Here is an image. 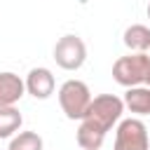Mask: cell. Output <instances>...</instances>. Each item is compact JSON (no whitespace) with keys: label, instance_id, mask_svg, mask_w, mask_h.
Returning a JSON list of instances; mask_svg holds the SVG:
<instances>
[{"label":"cell","instance_id":"6da1fadb","mask_svg":"<svg viewBox=\"0 0 150 150\" xmlns=\"http://www.w3.org/2000/svg\"><path fill=\"white\" fill-rule=\"evenodd\" d=\"M150 75V54L148 52H131L120 56L112 63V80L122 87H138L145 84Z\"/></svg>","mask_w":150,"mask_h":150},{"label":"cell","instance_id":"7a4b0ae2","mask_svg":"<svg viewBox=\"0 0 150 150\" xmlns=\"http://www.w3.org/2000/svg\"><path fill=\"white\" fill-rule=\"evenodd\" d=\"M124 112V101L115 94H101V96H91V103L84 112L82 120L96 124L98 129H103L105 134L122 120Z\"/></svg>","mask_w":150,"mask_h":150},{"label":"cell","instance_id":"3957f363","mask_svg":"<svg viewBox=\"0 0 150 150\" xmlns=\"http://www.w3.org/2000/svg\"><path fill=\"white\" fill-rule=\"evenodd\" d=\"M91 103V91L82 80H66L59 87V105L68 120H82Z\"/></svg>","mask_w":150,"mask_h":150},{"label":"cell","instance_id":"277c9868","mask_svg":"<svg viewBox=\"0 0 150 150\" xmlns=\"http://www.w3.org/2000/svg\"><path fill=\"white\" fill-rule=\"evenodd\" d=\"M112 150H150L148 127L138 117H127L117 122L115 129V148Z\"/></svg>","mask_w":150,"mask_h":150},{"label":"cell","instance_id":"5b68a950","mask_svg":"<svg viewBox=\"0 0 150 150\" xmlns=\"http://www.w3.org/2000/svg\"><path fill=\"white\" fill-rule=\"evenodd\" d=\"M54 61L63 70H77L87 61V45L80 35H63L54 45Z\"/></svg>","mask_w":150,"mask_h":150},{"label":"cell","instance_id":"8992f818","mask_svg":"<svg viewBox=\"0 0 150 150\" xmlns=\"http://www.w3.org/2000/svg\"><path fill=\"white\" fill-rule=\"evenodd\" d=\"M23 84H26V91L33 96V98H40V101H45V98H49L52 94H54V87H56V80H54V75H52V70L49 68H30V73L26 75V80H23Z\"/></svg>","mask_w":150,"mask_h":150},{"label":"cell","instance_id":"52a82bcc","mask_svg":"<svg viewBox=\"0 0 150 150\" xmlns=\"http://www.w3.org/2000/svg\"><path fill=\"white\" fill-rule=\"evenodd\" d=\"M26 94V84L16 73H0V105H16Z\"/></svg>","mask_w":150,"mask_h":150},{"label":"cell","instance_id":"ba28073f","mask_svg":"<svg viewBox=\"0 0 150 150\" xmlns=\"http://www.w3.org/2000/svg\"><path fill=\"white\" fill-rule=\"evenodd\" d=\"M124 108L134 115H150V87L138 84V87H127L124 94Z\"/></svg>","mask_w":150,"mask_h":150},{"label":"cell","instance_id":"9c48e42d","mask_svg":"<svg viewBox=\"0 0 150 150\" xmlns=\"http://www.w3.org/2000/svg\"><path fill=\"white\" fill-rule=\"evenodd\" d=\"M75 138H77V145L82 150H98L103 145V141H105V131L98 129L96 124L87 122V120H80V127H77Z\"/></svg>","mask_w":150,"mask_h":150},{"label":"cell","instance_id":"30bf717a","mask_svg":"<svg viewBox=\"0 0 150 150\" xmlns=\"http://www.w3.org/2000/svg\"><path fill=\"white\" fill-rule=\"evenodd\" d=\"M122 40L129 52H148L150 49V28L143 23H134L124 30Z\"/></svg>","mask_w":150,"mask_h":150},{"label":"cell","instance_id":"8fae6325","mask_svg":"<svg viewBox=\"0 0 150 150\" xmlns=\"http://www.w3.org/2000/svg\"><path fill=\"white\" fill-rule=\"evenodd\" d=\"M23 124L21 112L14 105H0V138H12Z\"/></svg>","mask_w":150,"mask_h":150},{"label":"cell","instance_id":"7c38bea8","mask_svg":"<svg viewBox=\"0 0 150 150\" xmlns=\"http://www.w3.org/2000/svg\"><path fill=\"white\" fill-rule=\"evenodd\" d=\"M7 150H42V138L35 131H16Z\"/></svg>","mask_w":150,"mask_h":150},{"label":"cell","instance_id":"4fadbf2b","mask_svg":"<svg viewBox=\"0 0 150 150\" xmlns=\"http://www.w3.org/2000/svg\"><path fill=\"white\" fill-rule=\"evenodd\" d=\"M148 19H150V5H148Z\"/></svg>","mask_w":150,"mask_h":150},{"label":"cell","instance_id":"5bb4252c","mask_svg":"<svg viewBox=\"0 0 150 150\" xmlns=\"http://www.w3.org/2000/svg\"><path fill=\"white\" fill-rule=\"evenodd\" d=\"M148 52H150V49H148Z\"/></svg>","mask_w":150,"mask_h":150}]
</instances>
